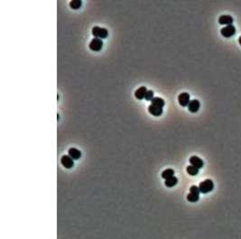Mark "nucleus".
I'll return each instance as SVG.
<instances>
[{
    "mask_svg": "<svg viewBox=\"0 0 241 239\" xmlns=\"http://www.w3.org/2000/svg\"><path fill=\"white\" fill-rule=\"evenodd\" d=\"M91 33H92V35L94 37H96L98 39H100V40L107 38V35H108L107 30L106 28H102V27H99V26H94L92 28Z\"/></svg>",
    "mask_w": 241,
    "mask_h": 239,
    "instance_id": "f03ea898",
    "label": "nucleus"
},
{
    "mask_svg": "<svg viewBox=\"0 0 241 239\" xmlns=\"http://www.w3.org/2000/svg\"><path fill=\"white\" fill-rule=\"evenodd\" d=\"M69 155L73 159V160H79L81 157V153L76 148H70L69 149Z\"/></svg>",
    "mask_w": 241,
    "mask_h": 239,
    "instance_id": "f8f14e48",
    "label": "nucleus"
},
{
    "mask_svg": "<svg viewBox=\"0 0 241 239\" xmlns=\"http://www.w3.org/2000/svg\"><path fill=\"white\" fill-rule=\"evenodd\" d=\"M148 112L155 116H160L163 114V107L155 105H150L148 107Z\"/></svg>",
    "mask_w": 241,
    "mask_h": 239,
    "instance_id": "6e6552de",
    "label": "nucleus"
},
{
    "mask_svg": "<svg viewBox=\"0 0 241 239\" xmlns=\"http://www.w3.org/2000/svg\"><path fill=\"white\" fill-rule=\"evenodd\" d=\"M164 100L161 97H154L152 99V104L151 105H155V106H158L160 107H164Z\"/></svg>",
    "mask_w": 241,
    "mask_h": 239,
    "instance_id": "2eb2a0df",
    "label": "nucleus"
},
{
    "mask_svg": "<svg viewBox=\"0 0 241 239\" xmlns=\"http://www.w3.org/2000/svg\"><path fill=\"white\" fill-rule=\"evenodd\" d=\"M189 161H190L191 165H192V166L198 168L199 170H200V168H202L203 165H204L203 161H202L200 157H198V156H191V157L190 158Z\"/></svg>",
    "mask_w": 241,
    "mask_h": 239,
    "instance_id": "0eeeda50",
    "label": "nucleus"
},
{
    "mask_svg": "<svg viewBox=\"0 0 241 239\" xmlns=\"http://www.w3.org/2000/svg\"><path fill=\"white\" fill-rule=\"evenodd\" d=\"M200 106V104L199 100L193 99V100H191V102H190V104L188 106V109L191 113H196V112L199 111Z\"/></svg>",
    "mask_w": 241,
    "mask_h": 239,
    "instance_id": "1a4fd4ad",
    "label": "nucleus"
},
{
    "mask_svg": "<svg viewBox=\"0 0 241 239\" xmlns=\"http://www.w3.org/2000/svg\"><path fill=\"white\" fill-rule=\"evenodd\" d=\"M186 171H187L188 174H190L191 176H196L199 173V169L194 167V166H192V165H189L187 167Z\"/></svg>",
    "mask_w": 241,
    "mask_h": 239,
    "instance_id": "dca6fc26",
    "label": "nucleus"
},
{
    "mask_svg": "<svg viewBox=\"0 0 241 239\" xmlns=\"http://www.w3.org/2000/svg\"><path fill=\"white\" fill-rule=\"evenodd\" d=\"M61 163L66 169H71L74 165V160L70 155H63L61 159Z\"/></svg>",
    "mask_w": 241,
    "mask_h": 239,
    "instance_id": "423d86ee",
    "label": "nucleus"
},
{
    "mask_svg": "<svg viewBox=\"0 0 241 239\" xmlns=\"http://www.w3.org/2000/svg\"><path fill=\"white\" fill-rule=\"evenodd\" d=\"M238 43H239V44L241 45V36H240V37L238 38Z\"/></svg>",
    "mask_w": 241,
    "mask_h": 239,
    "instance_id": "412c9836",
    "label": "nucleus"
},
{
    "mask_svg": "<svg viewBox=\"0 0 241 239\" xmlns=\"http://www.w3.org/2000/svg\"><path fill=\"white\" fill-rule=\"evenodd\" d=\"M81 4L82 3H81L80 0H72V1L70 2V7H71V8L77 10L81 7Z\"/></svg>",
    "mask_w": 241,
    "mask_h": 239,
    "instance_id": "f3484780",
    "label": "nucleus"
},
{
    "mask_svg": "<svg viewBox=\"0 0 241 239\" xmlns=\"http://www.w3.org/2000/svg\"><path fill=\"white\" fill-rule=\"evenodd\" d=\"M218 23L223 25H231L233 24V17L231 16H221L218 18Z\"/></svg>",
    "mask_w": 241,
    "mask_h": 239,
    "instance_id": "9d476101",
    "label": "nucleus"
},
{
    "mask_svg": "<svg viewBox=\"0 0 241 239\" xmlns=\"http://www.w3.org/2000/svg\"><path fill=\"white\" fill-rule=\"evenodd\" d=\"M199 189L200 190V193L206 194L213 190L214 189V183L211 180H205L201 181L199 185Z\"/></svg>",
    "mask_w": 241,
    "mask_h": 239,
    "instance_id": "f257e3e1",
    "label": "nucleus"
},
{
    "mask_svg": "<svg viewBox=\"0 0 241 239\" xmlns=\"http://www.w3.org/2000/svg\"><path fill=\"white\" fill-rule=\"evenodd\" d=\"M177 182H178V179L175 176H173V177H171V178L165 180L164 184H165V186H167L169 188H172V187L175 186L177 184Z\"/></svg>",
    "mask_w": 241,
    "mask_h": 239,
    "instance_id": "ddd939ff",
    "label": "nucleus"
},
{
    "mask_svg": "<svg viewBox=\"0 0 241 239\" xmlns=\"http://www.w3.org/2000/svg\"><path fill=\"white\" fill-rule=\"evenodd\" d=\"M145 98H146V100H151V101H152V99L154 98V92H153L152 90H147Z\"/></svg>",
    "mask_w": 241,
    "mask_h": 239,
    "instance_id": "aec40b11",
    "label": "nucleus"
},
{
    "mask_svg": "<svg viewBox=\"0 0 241 239\" xmlns=\"http://www.w3.org/2000/svg\"><path fill=\"white\" fill-rule=\"evenodd\" d=\"M235 33H236V28H235V26L233 25L225 26L220 30L221 35L226 37V38H229V37L233 36L235 34Z\"/></svg>",
    "mask_w": 241,
    "mask_h": 239,
    "instance_id": "7ed1b4c3",
    "label": "nucleus"
},
{
    "mask_svg": "<svg viewBox=\"0 0 241 239\" xmlns=\"http://www.w3.org/2000/svg\"><path fill=\"white\" fill-rule=\"evenodd\" d=\"M173 176H174V171L173 169H167V170L164 171L162 173V178H164V180H167V179L173 177Z\"/></svg>",
    "mask_w": 241,
    "mask_h": 239,
    "instance_id": "4468645a",
    "label": "nucleus"
},
{
    "mask_svg": "<svg viewBox=\"0 0 241 239\" xmlns=\"http://www.w3.org/2000/svg\"><path fill=\"white\" fill-rule=\"evenodd\" d=\"M200 199V195H197V194H194V193H189L188 196H187V199L188 201L190 202H197Z\"/></svg>",
    "mask_w": 241,
    "mask_h": 239,
    "instance_id": "a211bd4d",
    "label": "nucleus"
},
{
    "mask_svg": "<svg viewBox=\"0 0 241 239\" xmlns=\"http://www.w3.org/2000/svg\"><path fill=\"white\" fill-rule=\"evenodd\" d=\"M146 92H147L146 88V87H141V88H139L138 89L136 90V92H135V97H136L137 99H143V98H145Z\"/></svg>",
    "mask_w": 241,
    "mask_h": 239,
    "instance_id": "9b49d317",
    "label": "nucleus"
},
{
    "mask_svg": "<svg viewBox=\"0 0 241 239\" xmlns=\"http://www.w3.org/2000/svg\"><path fill=\"white\" fill-rule=\"evenodd\" d=\"M190 192H191V193L197 194V195H200V190L199 187H197V186H191V187L190 188Z\"/></svg>",
    "mask_w": 241,
    "mask_h": 239,
    "instance_id": "6ab92c4d",
    "label": "nucleus"
},
{
    "mask_svg": "<svg viewBox=\"0 0 241 239\" xmlns=\"http://www.w3.org/2000/svg\"><path fill=\"white\" fill-rule=\"evenodd\" d=\"M178 102L182 106H188L191 100H190V95L187 92H182L178 96Z\"/></svg>",
    "mask_w": 241,
    "mask_h": 239,
    "instance_id": "39448f33",
    "label": "nucleus"
},
{
    "mask_svg": "<svg viewBox=\"0 0 241 239\" xmlns=\"http://www.w3.org/2000/svg\"><path fill=\"white\" fill-rule=\"evenodd\" d=\"M89 49L93 52H98L102 49L103 47V42L102 40L100 39H98V38H94L91 40V42L89 43Z\"/></svg>",
    "mask_w": 241,
    "mask_h": 239,
    "instance_id": "20e7f679",
    "label": "nucleus"
}]
</instances>
